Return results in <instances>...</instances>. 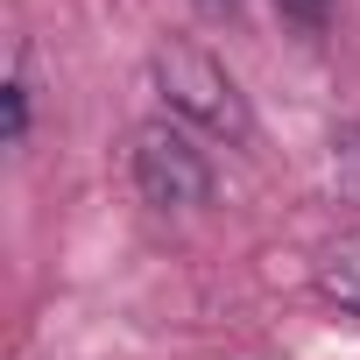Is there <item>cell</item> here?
Segmentation results:
<instances>
[{"label": "cell", "mask_w": 360, "mask_h": 360, "mask_svg": "<svg viewBox=\"0 0 360 360\" xmlns=\"http://www.w3.org/2000/svg\"><path fill=\"white\" fill-rule=\"evenodd\" d=\"M0 106H8V148H29V120H36V92H29V57L15 50L8 85H0Z\"/></svg>", "instance_id": "obj_4"}, {"label": "cell", "mask_w": 360, "mask_h": 360, "mask_svg": "<svg viewBox=\"0 0 360 360\" xmlns=\"http://www.w3.org/2000/svg\"><path fill=\"white\" fill-rule=\"evenodd\" d=\"M127 176H134L141 205H155V212H198L219 191L212 155L198 148V134L184 120H169V113H155V120H141L127 134Z\"/></svg>", "instance_id": "obj_2"}, {"label": "cell", "mask_w": 360, "mask_h": 360, "mask_svg": "<svg viewBox=\"0 0 360 360\" xmlns=\"http://www.w3.org/2000/svg\"><path fill=\"white\" fill-rule=\"evenodd\" d=\"M339 176H346V191L360 198V127H346V134H339Z\"/></svg>", "instance_id": "obj_6"}, {"label": "cell", "mask_w": 360, "mask_h": 360, "mask_svg": "<svg viewBox=\"0 0 360 360\" xmlns=\"http://www.w3.org/2000/svg\"><path fill=\"white\" fill-rule=\"evenodd\" d=\"M148 85L162 92L169 120H184L191 134H212L226 148H255V106L240 92V78L191 36H169L148 50Z\"/></svg>", "instance_id": "obj_1"}, {"label": "cell", "mask_w": 360, "mask_h": 360, "mask_svg": "<svg viewBox=\"0 0 360 360\" xmlns=\"http://www.w3.org/2000/svg\"><path fill=\"white\" fill-rule=\"evenodd\" d=\"M318 297L339 304L346 318H360V226H346L339 240H325V255H318Z\"/></svg>", "instance_id": "obj_3"}, {"label": "cell", "mask_w": 360, "mask_h": 360, "mask_svg": "<svg viewBox=\"0 0 360 360\" xmlns=\"http://www.w3.org/2000/svg\"><path fill=\"white\" fill-rule=\"evenodd\" d=\"M276 15H283L304 43H318V36L332 29V0H276Z\"/></svg>", "instance_id": "obj_5"}]
</instances>
